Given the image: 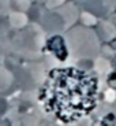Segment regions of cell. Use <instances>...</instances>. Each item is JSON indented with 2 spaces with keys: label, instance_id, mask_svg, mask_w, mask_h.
<instances>
[{
  "label": "cell",
  "instance_id": "obj_1",
  "mask_svg": "<svg viewBox=\"0 0 116 126\" xmlns=\"http://www.w3.org/2000/svg\"><path fill=\"white\" fill-rule=\"evenodd\" d=\"M97 78L78 67H55L48 73L38 92V100L48 114L63 123H74L96 108Z\"/></svg>",
  "mask_w": 116,
  "mask_h": 126
},
{
  "label": "cell",
  "instance_id": "obj_2",
  "mask_svg": "<svg viewBox=\"0 0 116 126\" xmlns=\"http://www.w3.org/2000/svg\"><path fill=\"white\" fill-rule=\"evenodd\" d=\"M68 52L77 59H93L101 49L97 32L85 25H74L64 33Z\"/></svg>",
  "mask_w": 116,
  "mask_h": 126
},
{
  "label": "cell",
  "instance_id": "obj_3",
  "mask_svg": "<svg viewBox=\"0 0 116 126\" xmlns=\"http://www.w3.org/2000/svg\"><path fill=\"white\" fill-rule=\"evenodd\" d=\"M45 32L37 23L26 25L25 28L18 29L13 33L11 41L8 44H13L15 49L23 52L31 51H40L45 44Z\"/></svg>",
  "mask_w": 116,
  "mask_h": 126
},
{
  "label": "cell",
  "instance_id": "obj_4",
  "mask_svg": "<svg viewBox=\"0 0 116 126\" xmlns=\"http://www.w3.org/2000/svg\"><path fill=\"white\" fill-rule=\"evenodd\" d=\"M83 8L94 14L98 19L111 15L116 10V0H86L82 3Z\"/></svg>",
  "mask_w": 116,
  "mask_h": 126
},
{
  "label": "cell",
  "instance_id": "obj_5",
  "mask_svg": "<svg viewBox=\"0 0 116 126\" xmlns=\"http://www.w3.org/2000/svg\"><path fill=\"white\" fill-rule=\"evenodd\" d=\"M40 26L44 29L45 33H52V34L66 32L64 21L56 10H49V13L42 14L40 19Z\"/></svg>",
  "mask_w": 116,
  "mask_h": 126
},
{
  "label": "cell",
  "instance_id": "obj_6",
  "mask_svg": "<svg viewBox=\"0 0 116 126\" xmlns=\"http://www.w3.org/2000/svg\"><path fill=\"white\" fill-rule=\"evenodd\" d=\"M45 47L49 51V54L53 58H56L57 60L63 62L66 60L67 56H68V47H67L66 38L64 36H62L60 33L57 34H52L47 41H45Z\"/></svg>",
  "mask_w": 116,
  "mask_h": 126
},
{
  "label": "cell",
  "instance_id": "obj_7",
  "mask_svg": "<svg viewBox=\"0 0 116 126\" xmlns=\"http://www.w3.org/2000/svg\"><path fill=\"white\" fill-rule=\"evenodd\" d=\"M56 11L62 15L63 21H64V25H66V30L75 25L77 21L79 19V15H81L78 6H77L75 1H72V0L71 1H66L62 7L56 8Z\"/></svg>",
  "mask_w": 116,
  "mask_h": 126
},
{
  "label": "cell",
  "instance_id": "obj_8",
  "mask_svg": "<svg viewBox=\"0 0 116 126\" xmlns=\"http://www.w3.org/2000/svg\"><path fill=\"white\" fill-rule=\"evenodd\" d=\"M96 32H97L101 41L109 43L116 37V25H113L111 21H108L105 18L98 19L97 25H96Z\"/></svg>",
  "mask_w": 116,
  "mask_h": 126
},
{
  "label": "cell",
  "instance_id": "obj_9",
  "mask_svg": "<svg viewBox=\"0 0 116 126\" xmlns=\"http://www.w3.org/2000/svg\"><path fill=\"white\" fill-rule=\"evenodd\" d=\"M8 22H10V26L15 30L18 29H22L27 25L29 22V18L25 13H21V11H13V13L8 14Z\"/></svg>",
  "mask_w": 116,
  "mask_h": 126
},
{
  "label": "cell",
  "instance_id": "obj_10",
  "mask_svg": "<svg viewBox=\"0 0 116 126\" xmlns=\"http://www.w3.org/2000/svg\"><path fill=\"white\" fill-rule=\"evenodd\" d=\"M79 21H81L82 25H85V26H89V28H93V26L97 25L98 22V18L94 14L89 13V11H82L81 15H79Z\"/></svg>",
  "mask_w": 116,
  "mask_h": 126
},
{
  "label": "cell",
  "instance_id": "obj_11",
  "mask_svg": "<svg viewBox=\"0 0 116 126\" xmlns=\"http://www.w3.org/2000/svg\"><path fill=\"white\" fill-rule=\"evenodd\" d=\"M10 6L14 11H21V13H26L31 7L30 0H10Z\"/></svg>",
  "mask_w": 116,
  "mask_h": 126
},
{
  "label": "cell",
  "instance_id": "obj_12",
  "mask_svg": "<svg viewBox=\"0 0 116 126\" xmlns=\"http://www.w3.org/2000/svg\"><path fill=\"white\" fill-rule=\"evenodd\" d=\"M66 1L67 0H45V7L48 10H56L59 7H62Z\"/></svg>",
  "mask_w": 116,
  "mask_h": 126
},
{
  "label": "cell",
  "instance_id": "obj_13",
  "mask_svg": "<svg viewBox=\"0 0 116 126\" xmlns=\"http://www.w3.org/2000/svg\"><path fill=\"white\" fill-rule=\"evenodd\" d=\"M11 6H10V0H0V16L1 15H8Z\"/></svg>",
  "mask_w": 116,
  "mask_h": 126
},
{
  "label": "cell",
  "instance_id": "obj_14",
  "mask_svg": "<svg viewBox=\"0 0 116 126\" xmlns=\"http://www.w3.org/2000/svg\"><path fill=\"white\" fill-rule=\"evenodd\" d=\"M6 44H8L6 41V38L3 37V36L0 34V58L4 55V51H6Z\"/></svg>",
  "mask_w": 116,
  "mask_h": 126
},
{
  "label": "cell",
  "instance_id": "obj_15",
  "mask_svg": "<svg viewBox=\"0 0 116 126\" xmlns=\"http://www.w3.org/2000/svg\"><path fill=\"white\" fill-rule=\"evenodd\" d=\"M108 84H109L113 89H116V74H111L109 78H108Z\"/></svg>",
  "mask_w": 116,
  "mask_h": 126
},
{
  "label": "cell",
  "instance_id": "obj_16",
  "mask_svg": "<svg viewBox=\"0 0 116 126\" xmlns=\"http://www.w3.org/2000/svg\"><path fill=\"white\" fill-rule=\"evenodd\" d=\"M0 126H11V122L8 119H1L0 118Z\"/></svg>",
  "mask_w": 116,
  "mask_h": 126
},
{
  "label": "cell",
  "instance_id": "obj_17",
  "mask_svg": "<svg viewBox=\"0 0 116 126\" xmlns=\"http://www.w3.org/2000/svg\"><path fill=\"white\" fill-rule=\"evenodd\" d=\"M72 1H75V3H83V1H86V0H72Z\"/></svg>",
  "mask_w": 116,
  "mask_h": 126
}]
</instances>
